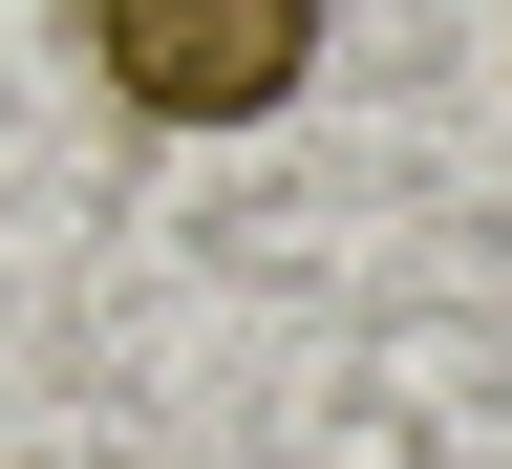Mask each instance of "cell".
Wrapping results in <instances>:
<instances>
[{
    "label": "cell",
    "mask_w": 512,
    "mask_h": 469,
    "mask_svg": "<svg viewBox=\"0 0 512 469\" xmlns=\"http://www.w3.org/2000/svg\"><path fill=\"white\" fill-rule=\"evenodd\" d=\"M86 64L150 128H278L320 64V0H86Z\"/></svg>",
    "instance_id": "obj_1"
}]
</instances>
